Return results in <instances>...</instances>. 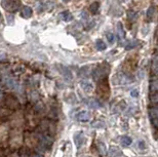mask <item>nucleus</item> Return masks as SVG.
<instances>
[{
	"mask_svg": "<svg viewBox=\"0 0 158 157\" xmlns=\"http://www.w3.org/2000/svg\"><path fill=\"white\" fill-rule=\"evenodd\" d=\"M1 6L7 11H17L21 6V0H1Z\"/></svg>",
	"mask_w": 158,
	"mask_h": 157,
	"instance_id": "f257e3e1",
	"label": "nucleus"
},
{
	"mask_svg": "<svg viewBox=\"0 0 158 157\" xmlns=\"http://www.w3.org/2000/svg\"><path fill=\"white\" fill-rule=\"evenodd\" d=\"M149 117H150V121L152 125L154 127L158 126V109L155 106H152L149 108Z\"/></svg>",
	"mask_w": 158,
	"mask_h": 157,
	"instance_id": "f03ea898",
	"label": "nucleus"
},
{
	"mask_svg": "<svg viewBox=\"0 0 158 157\" xmlns=\"http://www.w3.org/2000/svg\"><path fill=\"white\" fill-rule=\"evenodd\" d=\"M5 103H6V105L8 106V108L11 109V110H15V109H17L20 106V104H19V101L18 99L15 98V97H13V95H6V98H5Z\"/></svg>",
	"mask_w": 158,
	"mask_h": 157,
	"instance_id": "7ed1b4c3",
	"label": "nucleus"
},
{
	"mask_svg": "<svg viewBox=\"0 0 158 157\" xmlns=\"http://www.w3.org/2000/svg\"><path fill=\"white\" fill-rule=\"evenodd\" d=\"M76 119L79 121H88L90 119V114L87 111H81L76 115Z\"/></svg>",
	"mask_w": 158,
	"mask_h": 157,
	"instance_id": "20e7f679",
	"label": "nucleus"
},
{
	"mask_svg": "<svg viewBox=\"0 0 158 157\" xmlns=\"http://www.w3.org/2000/svg\"><path fill=\"white\" fill-rule=\"evenodd\" d=\"M74 140H75V145H76V147L79 149L81 147V145L84 143V138L81 134V132H78V134H75Z\"/></svg>",
	"mask_w": 158,
	"mask_h": 157,
	"instance_id": "39448f33",
	"label": "nucleus"
},
{
	"mask_svg": "<svg viewBox=\"0 0 158 157\" xmlns=\"http://www.w3.org/2000/svg\"><path fill=\"white\" fill-rule=\"evenodd\" d=\"M32 13H33V11H32V8L29 7V6H25V7H23V9H22V13H21V15H22V17H23V18L29 19V18H31Z\"/></svg>",
	"mask_w": 158,
	"mask_h": 157,
	"instance_id": "423d86ee",
	"label": "nucleus"
},
{
	"mask_svg": "<svg viewBox=\"0 0 158 157\" xmlns=\"http://www.w3.org/2000/svg\"><path fill=\"white\" fill-rule=\"evenodd\" d=\"M154 91H158V83L155 77L150 81V93H154Z\"/></svg>",
	"mask_w": 158,
	"mask_h": 157,
	"instance_id": "0eeeda50",
	"label": "nucleus"
},
{
	"mask_svg": "<svg viewBox=\"0 0 158 157\" xmlns=\"http://www.w3.org/2000/svg\"><path fill=\"white\" fill-rule=\"evenodd\" d=\"M138 45V41H133V40H127V41L124 43V47L125 49H133V47H135Z\"/></svg>",
	"mask_w": 158,
	"mask_h": 157,
	"instance_id": "6e6552de",
	"label": "nucleus"
},
{
	"mask_svg": "<svg viewBox=\"0 0 158 157\" xmlns=\"http://www.w3.org/2000/svg\"><path fill=\"white\" fill-rule=\"evenodd\" d=\"M99 9H100V3L98 2V1L94 2V3L92 4V5L89 6V11H90V13H94V15L98 13Z\"/></svg>",
	"mask_w": 158,
	"mask_h": 157,
	"instance_id": "1a4fd4ad",
	"label": "nucleus"
},
{
	"mask_svg": "<svg viewBox=\"0 0 158 157\" xmlns=\"http://www.w3.org/2000/svg\"><path fill=\"white\" fill-rule=\"evenodd\" d=\"M81 88L84 90V91H90V90L92 89V85L89 81H82Z\"/></svg>",
	"mask_w": 158,
	"mask_h": 157,
	"instance_id": "9d476101",
	"label": "nucleus"
},
{
	"mask_svg": "<svg viewBox=\"0 0 158 157\" xmlns=\"http://www.w3.org/2000/svg\"><path fill=\"white\" fill-rule=\"evenodd\" d=\"M60 68H61V69H59V71L62 73V74L64 75L65 77L72 78V74H71V72H70V70H68L67 68L63 67V66H60Z\"/></svg>",
	"mask_w": 158,
	"mask_h": 157,
	"instance_id": "9b49d317",
	"label": "nucleus"
},
{
	"mask_svg": "<svg viewBox=\"0 0 158 157\" xmlns=\"http://www.w3.org/2000/svg\"><path fill=\"white\" fill-rule=\"evenodd\" d=\"M117 34L120 38H124L125 37V32H124V30H123L122 24L121 23L117 24Z\"/></svg>",
	"mask_w": 158,
	"mask_h": 157,
	"instance_id": "f8f14e48",
	"label": "nucleus"
},
{
	"mask_svg": "<svg viewBox=\"0 0 158 157\" xmlns=\"http://www.w3.org/2000/svg\"><path fill=\"white\" fill-rule=\"evenodd\" d=\"M96 47H97L98 50H105L106 49V47H107V45L105 44V42L103 41V40H97V42H96Z\"/></svg>",
	"mask_w": 158,
	"mask_h": 157,
	"instance_id": "ddd939ff",
	"label": "nucleus"
},
{
	"mask_svg": "<svg viewBox=\"0 0 158 157\" xmlns=\"http://www.w3.org/2000/svg\"><path fill=\"white\" fill-rule=\"evenodd\" d=\"M109 154L111 156H117V155H121V151L116 147H111L109 150Z\"/></svg>",
	"mask_w": 158,
	"mask_h": 157,
	"instance_id": "4468645a",
	"label": "nucleus"
},
{
	"mask_svg": "<svg viewBox=\"0 0 158 157\" xmlns=\"http://www.w3.org/2000/svg\"><path fill=\"white\" fill-rule=\"evenodd\" d=\"M98 150H99L100 154L101 155L106 154V147H105L103 142H99V143H98Z\"/></svg>",
	"mask_w": 158,
	"mask_h": 157,
	"instance_id": "2eb2a0df",
	"label": "nucleus"
},
{
	"mask_svg": "<svg viewBox=\"0 0 158 157\" xmlns=\"http://www.w3.org/2000/svg\"><path fill=\"white\" fill-rule=\"evenodd\" d=\"M121 143H122L123 145H125V146H129V145L133 143V140L130 139L129 136H124L121 138Z\"/></svg>",
	"mask_w": 158,
	"mask_h": 157,
	"instance_id": "dca6fc26",
	"label": "nucleus"
},
{
	"mask_svg": "<svg viewBox=\"0 0 158 157\" xmlns=\"http://www.w3.org/2000/svg\"><path fill=\"white\" fill-rule=\"evenodd\" d=\"M62 17L64 19L65 21H72L73 20V16H72V13L70 11H64V13H62Z\"/></svg>",
	"mask_w": 158,
	"mask_h": 157,
	"instance_id": "f3484780",
	"label": "nucleus"
},
{
	"mask_svg": "<svg viewBox=\"0 0 158 157\" xmlns=\"http://www.w3.org/2000/svg\"><path fill=\"white\" fill-rule=\"evenodd\" d=\"M150 100L151 102L155 105L158 102V91H154V93H150Z\"/></svg>",
	"mask_w": 158,
	"mask_h": 157,
	"instance_id": "a211bd4d",
	"label": "nucleus"
},
{
	"mask_svg": "<svg viewBox=\"0 0 158 157\" xmlns=\"http://www.w3.org/2000/svg\"><path fill=\"white\" fill-rule=\"evenodd\" d=\"M88 105L90 108H94V109H97V108H100V107H101V104H100V102H98L97 100H90Z\"/></svg>",
	"mask_w": 158,
	"mask_h": 157,
	"instance_id": "6ab92c4d",
	"label": "nucleus"
},
{
	"mask_svg": "<svg viewBox=\"0 0 158 157\" xmlns=\"http://www.w3.org/2000/svg\"><path fill=\"white\" fill-rule=\"evenodd\" d=\"M154 15H155V7H154V6H151V7H149L148 11H147V18L151 20V19L154 17Z\"/></svg>",
	"mask_w": 158,
	"mask_h": 157,
	"instance_id": "aec40b11",
	"label": "nucleus"
},
{
	"mask_svg": "<svg viewBox=\"0 0 158 157\" xmlns=\"http://www.w3.org/2000/svg\"><path fill=\"white\" fill-rule=\"evenodd\" d=\"M152 69H153V72L156 73V71H157V56H154L153 63H152Z\"/></svg>",
	"mask_w": 158,
	"mask_h": 157,
	"instance_id": "412c9836",
	"label": "nucleus"
},
{
	"mask_svg": "<svg viewBox=\"0 0 158 157\" xmlns=\"http://www.w3.org/2000/svg\"><path fill=\"white\" fill-rule=\"evenodd\" d=\"M107 39H108V41H109V43H113V42H114V35H113L112 33H108Z\"/></svg>",
	"mask_w": 158,
	"mask_h": 157,
	"instance_id": "4be33fe9",
	"label": "nucleus"
},
{
	"mask_svg": "<svg viewBox=\"0 0 158 157\" xmlns=\"http://www.w3.org/2000/svg\"><path fill=\"white\" fill-rule=\"evenodd\" d=\"M92 125H94V127H96L97 125H99L98 127H103L105 124L103 123V122H101V121H96V122H94V123H92Z\"/></svg>",
	"mask_w": 158,
	"mask_h": 157,
	"instance_id": "5701e85b",
	"label": "nucleus"
},
{
	"mask_svg": "<svg viewBox=\"0 0 158 157\" xmlns=\"http://www.w3.org/2000/svg\"><path fill=\"white\" fill-rule=\"evenodd\" d=\"M138 93L137 90H135V91L133 90V91H131V95H133V97H138V93Z\"/></svg>",
	"mask_w": 158,
	"mask_h": 157,
	"instance_id": "b1692460",
	"label": "nucleus"
},
{
	"mask_svg": "<svg viewBox=\"0 0 158 157\" xmlns=\"http://www.w3.org/2000/svg\"><path fill=\"white\" fill-rule=\"evenodd\" d=\"M2 22V15H1V13H0V23Z\"/></svg>",
	"mask_w": 158,
	"mask_h": 157,
	"instance_id": "393cba45",
	"label": "nucleus"
},
{
	"mask_svg": "<svg viewBox=\"0 0 158 157\" xmlns=\"http://www.w3.org/2000/svg\"><path fill=\"white\" fill-rule=\"evenodd\" d=\"M63 1H64V2H69L70 0H63Z\"/></svg>",
	"mask_w": 158,
	"mask_h": 157,
	"instance_id": "a878e982",
	"label": "nucleus"
}]
</instances>
